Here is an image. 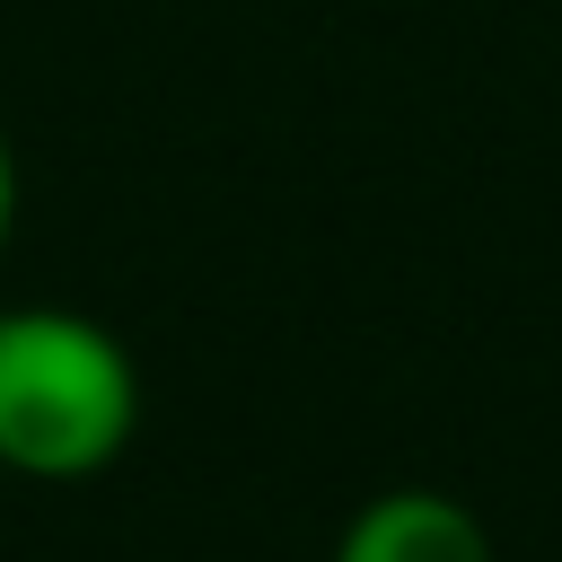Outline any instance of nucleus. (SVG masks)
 <instances>
[{"instance_id":"nucleus-1","label":"nucleus","mask_w":562,"mask_h":562,"mask_svg":"<svg viewBox=\"0 0 562 562\" xmlns=\"http://www.w3.org/2000/svg\"><path fill=\"white\" fill-rule=\"evenodd\" d=\"M140 439V360L79 307H0V474L88 483Z\"/></svg>"},{"instance_id":"nucleus-2","label":"nucleus","mask_w":562,"mask_h":562,"mask_svg":"<svg viewBox=\"0 0 562 562\" xmlns=\"http://www.w3.org/2000/svg\"><path fill=\"white\" fill-rule=\"evenodd\" d=\"M334 562H501V544L457 492L395 483V492H378L342 518Z\"/></svg>"},{"instance_id":"nucleus-3","label":"nucleus","mask_w":562,"mask_h":562,"mask_svg":"<svg viewBox=\"0 0 562 562\" xmlns=\"http://www.w3.org/2000/svg\"><path fill=\"white\" fill-rule=\"evenodd\" d=\"M9 228H18V149L0 132V246H9Z\"/></svg>"}]
</instances>
